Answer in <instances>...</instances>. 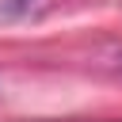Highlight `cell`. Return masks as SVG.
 Wrapping results in <instances>:
<instances>
[{"instance_id": "6da1fadb", "label": "cell", "mask_w": 122, "mask_h": 122, "mask_svg": "<svg viewBox=\"0 0 122 122\" xmlns=\"http://www.w3.org/2000/svg\"><path fill=\"white\" fill-rule=\"evenodd\" d=\"M118 61H122V57H118Z\"/></svg>"}]
</instances>
